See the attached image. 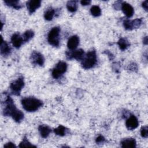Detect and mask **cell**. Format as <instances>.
<instances>
[{"mask_svg":"<svg viewBox=\"0 0 148 148\" xmlns=\"http://www.w3.org/2000/svg\"><path fill=\"white\" fill-rule=\"evenodd\" d=\"M121 147L124 148H134L136 147V142L135 139L127 138L124 139L121 141Z\"/></svg>","mask_w":148,"mask_h":148,"instance_id":"16","label":"cell"},{"mask_svg":"<svg viewBox=\"0 0 148 148\" xmlns=\"http://www.w3.org/2000/svg\"><path fill=\"white\" fill-rule=\"evenodd\" d=\"M143 43L144 45H147V43H148V39H147V36H146L144 38H143Z\"/></svg>","mask_w":148,"mask_h":148,"instance_id":"33","label":"cell"},{"mask_svg":"<svg viewBox=\"0 0 148 148\" xmlns=\"http://www.w3.org/2000/svg\"><path fill=\"white\" fill-rule=\"evenodd\" d=\"M24 86V80L23 76L19 77L17 80L12 82L10 85V89L13 95L19 96L21 90Z\"/></svg>","mask_w":148,"mask_h":148,"instance_id":"5","label":"cell"},{"mask_svg":"<svg viewBox=\"0 0 148 148\" xmlns=\"http://www.w3.org/2000/svg\"><path fill=\"white\" fill-rule=\"evenodd\" d=\"M66 63L64 61H59L51 72L52 77L55 79H58L66 71Z\"/></svg>","mask_w":148,"mask_h":148,"instance_id":"6","label":"cell"},{"mask_svg":"<svg viewBox=\"0 0 148 148\" xmlns=\"http://www.w3.org/2000/svg\"><path fill=\"white\" fill-rule=\"evenodd\" d=\"M41 5V1L40 0H31L27 2V9L29 14L34 13Z\"/></svg>","mask_w":148,"mask_h":148,"instance_id":"11","label":"cell"},{"mask_svg":"<svg viewBox=\"0 0 148 148\" xmlns=\"http://www.w3.org/2000/svg\"><path fill=\"white\" fill-rule=\"evenodd\" d=\"M142 24V18H136L133 20H125L123 21V25L127 30H132L135 28H138Z\"/></svg>","mask_w":148,"mask_h":148,"instance_id":"7","label":"cell"},{"mask_svg":"<svg viewBox=\"0 0 148 148\" xmlns=\"http://www.w3.org/2000/svg\"><path fill=\"white\" fill-rule=\"evenodd\" d=\"M19 147H36L35 146L32 145L28 140V139L27 138V137L25 136L23 139V140L20 142L19 146H18Z\"/></svg>","mask_w":148,"mask_h":148,"instance_id":"25","label":"cell"},{"mask_svg":"<svg viewBox=\"0 0 148 148\" xmlns=\"http://www.w3.org/2000/svg\"><path fill=\"white\" fill-rule=\"evenodd\" d=\"M38 130L40 132L41 136L43 138H46L48 137L50 132H51V128L46 125H40L38 127Z\"/></svg>","mask_w":148,"mask_h":148,"instance_id":"17","label":"cell"},{"mask_svg":"<svg viewBox=\"0 0 148 148\" xmlns=\"http://www.w3.org/2000/svg\"><path fill=\"white\" fill-rule=\"evenodd\" d=\"M103 53L106 54L108 56V57H109V58L110 60H113V58H114V57L113 54H112L109 50H105V51H103Z\"/></svg>","mask_w":148,"mask_h":148,"instance_id":"29","label":"cell"},{"mask_svg":"<svg viewBox=\"0 0 148 148\" xmlns=\"http://www.w3.org/2000/svg\"><path fill=\"white\" fill-rule=\"evenodd\" d=\"M90 12L91 14L94 17H98L101 14V8L97 5L92 6L90 9Z\"/></svg>","mask_w":148,"mask_h":148,"instance_id":"24","label":"cell"},{"mask_svg":"<svg viewBox=\"0 0 148 148\" xmlns=\"http://www.w3.org/2000/svg\"><path fill=\"white\" fill-rule=\"evenodd\" d=\"M91 1L90 0H85V1H80V3L83 5V6H86V5H88L91 3Z\"/></svg>","mask_w":148,"mask_h":148,"instance_id":"31","label":"cell"},{"mask_svg":"<svg viewBox=\"0 0 148 148\" xmlns=\"http://www.w3.org/2000/svg\"><path fill=\"white\" fill-rule=\"evenodd\" d=\"M128 69L130 71H137L138 70V66L135 63H131L128 66Z\"/></svg>","mask_w":148,"mask_h":148,"instance_id":"27","label":"cell"},{"mask_svg":"<svg viewBox=\"0 0 148 148\" xmlns=\"http://www.w3.org/2000/svg\"><path fill=\"white\" fill-rule=\"evenodd\" d=\"M97 58L96 51L95 50L89 51L85 56H84L81 62V65L83 68L89 69L92 68L97 64Z\"/></svg>","mask_w":148,"mask_h":148,"instance_id":"3","label":"cell"},{"mask_svg":"<svg viewBox=\"0 0 148 148\" xmlns=\"http://www.w3.org/2000/svg\"><path fill=\"white\" fill-rule=\"evenodd\" d=\"M31 61L33 64L43 66L45 63V58L39 52L34 51L30 57Z\"/></svg>","mask_w":148,"mask_h":148,"instance_id":"8","label":"cell"},{"mask_svg":"<svg viewBox=\"0 0 148 148\" xmlns=\"http://www.w3.org/2000/svg\"><path fill=\"white\" fill-rule=\"evenodd\" d=\"M79 44V38L77 35L72 36L68 41L67 46L71 50H75Z\"/></svg>","mask_w":148,"mask_h":148,"instance_id":"14","label":"cell"},{"mask_svg":"<svg viewBox=\"0 0 148 148\" xmlns=\"http://www.w3.org/2000/svg\"><path fill=\"white\" fill-rule=\"evenodd\" d=\"M55 15V10L52 8L47 9L44 13V18L47 21H51Z\"/></svg>","mask_w":148,"mask_h":148,"instance_id":"20","label":"cell"},{"mask_svg":"<svg viewBox=\"0 0 148 148\" xmlns=\"http://www.w3.org/2000/svg\"><path fill=\"white\" fill-rule=\"evenodd\" d=\"M121 10L124 14L128 18L131 17L134 13L133 7L127 2H123L121 3Z\"/></svg>","mask_w":148,"mask_h":148,"instance_id":"13","label":"cell"},{"mask_svg":"<svg viewBox=\"0 0 148 148\" xmlns=\"http://www.w3.org/2000/svg\"><path fill=\"white\" fill-rule=\"evenodd\" d=\"M21 102L24 109L29 112L38 110L43 105L42 101L32 97L24 98L21 99Z\"/></svg>","mask_w":148,"mask_h":148,"instance_id":"2","label":"cell"},{"mask_svg":"<svg viewBox=\"0 0 148 148\" xmlns=\"http://www.w3.org/2000/svg\"><path fill=\"white\" fill-rule=\"evenodd\" d=\"M66 8L70 12H75L77 9V1H69L66 3Z\"/></svg>","mask_w":148,"mask_h":148,"instance_id":"21","label":"cell"},{"mask_svg":"<svg viewBox=\"0 0 148 148\" xmlns=\"http://www.w3.org/2000/svg\"><path fill=\"white\" fill-rule=\"evenodd\" d=\"M60 31L61 29L59 27H54L49 31L47 36V41L50 45L54 47L59 46Z\"/></svg>","mask_w":148,"mask_h":148,"instance_id":"4","label":"cell"},{"mask_svg":"<svg viewBox=\"0 0 148 148\" xmlns=\"http://www.w3.org/2000/svg\"><path fill=\"white\" fill-rule=\"evenodd\" d=\"M66 131H67L66 128L62 125H60L57 128H56L54 130V133L57 135L61 136H64L66 134Z\"/></svg>","mask_w":148,"mask_h":148,"instance_id":"22","label":"cell"},{"mask_svg":"<svg viewBox=\"0 0 148 148\" xmlns=\"http://www.w3.org/2000/svg\"><path fill=\"white\" fill-rule=\"evenodd\" d=\"M4 3L8 6H10L15 9H20L23 7V5L18 0H5Z\"/></svg>","mask_w":148,"mask_h":148,"instance_id":"18","label":"cell"},{"mask_svg":"<svg viewBox=\"0 0 148 148\" xmlns=\"http://www.w3.org/2000/svg\"><path fill=\"white\" fill-rule=\"evenodd\" d=\"M16 145L12 142H8L4 145V147H16Z\"/></svg>","mask_w":148,"mask_h":148,"instance_id":"32","label":"cell"},{"mask_svg":"<svg viewBox=\"0 0 148 148\" xmlns=\"http://www.w3.org/2000/svg\"><path fill=\"white\" fill-rule=\"evenodd\" d=\"M3 114L5 116H10L16 123H20L24 119V113L20 110H18L12 98L7 95L6 98L3 102Z\"/></svg>","mask_w":148,"mask_h":148,"instance_id":"1","label":"cell"},{"mask_svg":"<svg viewBox=\"0 0 148 148\" xmlns=\"http://www.w3.org/2000/svg\"><path fill=\"white\" fill-rule=\"evenodd\" d=\"M65 54L66 58L69 60L75 59L77 60H82L84 56V51L82 49L74 50L72 52L66 51Z\"/></svg>","mask_w":148,"mask_h":148,"instance_id":"9","label":"cell"},{"mask_svg":"<svg viewBox=\"0 0 148 148\" xmlns=\"http://www.w3.org/2000/svg\"><path fill=\"white\" fill-rule=\"evenodd\" d=\"M34 36V32L32 30H27L26 31L23 35H22L24 43L27 42L30 40Z\"/></svg>","mask_w":148,"mask_h":148,"instance_id":"23","label":"cell"},{"mask_svg":"<svg viewBox=\"0 0 148 148\" xmlns=\"http://www.w3.org/2000/svg\"><path fill=\"white\" fill-rule=\"evenodd\" d=\"M142 6L143 7V8L147 12V9H148V1H145L144 2H142Z\"/></svg>","mask_w":148,"mask_h":148,"instance_id":"30","label":"cell"},{"mask_svg":"<svg viewBox=\"0 0 148 148\" xmlns=\"http://www.w3.org/2000/svg\"><path fill=\"white\" fill-rule=\"evenodd\" d=\"M140 135L143 138H147L148 137V127L147 125L143 126L140 129Z\"/></svg>","mask_w":148,"mask_h":148,"instance_id":"26","label":"cell"},{"mask_svg":"<svg viewBox=\"0 0 148 148\" xmlns=\"http://www.w3.org/2000/svg\"><path fill=\"white\" fill-rule=\"evenodd\" d=\"M1 54L3 56H9L11 53V48L8 44V43L3 40L2 37H1Z\"/></svg>","mask_w":148,"mask_h":148,"instance_id":"15","label":"cell"},{"mask_svg":"<svg viewBox=\"0 0 148 148\" xmlns=\"http://www.w3.org/2000/svg\"><path fill=\"white\" fill-rule=\"evenodd\" d=\"M117 45L121 50H126L130 45L128 41L125 39L123 38H121L119 41L117 42Z\"/></svg>","mask_w":148,"mask_h":148,"instance_id":"19","label":"cell"},{"mask_svg":"<svg viewBox=\"0 0 148 148\" xmlns=\"http://www.w3.org/2000/svg\"><path fill=\"white\" fill-rule=\"evenodd\" d=\"M139 122L138 119L133 114L131 115L125 122V125L128 130H133L138 127Z\"/></svg>","mask_w":148,"mask_h":148,"instance_id":"10","label":"cell"},{"mask_svg":"<svg viewBox=\"0 0 148 148\" xmlns=\"http://www.w3.org/2000/svg\"><path fill=\"white\" fill-rule=\"evenodd\" d=\"M105 141V138L102 136V135H99L95 139V142L97 143L98 144H100V143H102Z\"/></svg>","mask_w":148,"mask_h":148,"instance_id":"28","label":"cell"},{"mask_svg":"<svg viewBox=\"0 0 148 148\" xmlns=\"http://www.w3.org/2000/svg\"><path fill=\"white\" fill-rule=\"evenodd\" d=\"M11 42L13 46L16 49H18L21 47L23 43H24L23 39L22 36L18 32L13 34L11 37Z\"/></svg>","mask_w":148,"mask_h":148,"instance_id":"12","label":"cell"}]
</instances>
